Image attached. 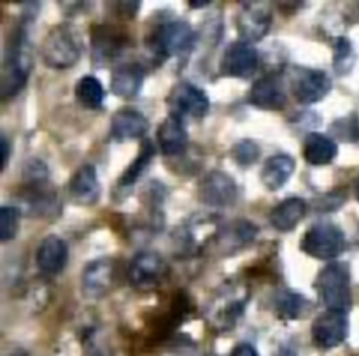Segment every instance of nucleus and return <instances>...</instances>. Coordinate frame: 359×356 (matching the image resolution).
<instances>
[{"instance_id": "f257e3e1", "label": "nucleus", "mask_w": 359, "mask_h": 356, "mask_svg": "<svg viewBox=\"0 0 359 356\" xmlns=\"http://www.w3.org/2000/svg\"><path fill=\"white\" fill-rule=\"evenodd\" d=\"M30 74V44L23 28H16L6 42L0 77V98L14 97L25 88Z\"/></svg>"}, {"instance_id": "f03ea898", "label": "nucleus", "mask_w": 359, "mask_h": 356, "mask_svg": "<svg viewBox=\"0 0 359 356\" xmlns=\"http://www.w3.org/2000/svg\"><path fill=\"white\" fill-rule=\"evenodd\" d=\"M316 290L328 311L347 315L353 308L351 272L346 263L335 262L325 267L316 279Z\"/></svg>"}, {"instance_id": "7ed1b4c3", "label": "nucleus", "mask_w": 359, "mask_h": 356, "mask_svg": "<svg viewBox=\"0 0 359 356\" xmlns=\"http://www.w3.org/2000/svg\"><path fill=\"white\" fill-rule=\"evenodd\" d=\"M41 53L44 63L51 69H69L81 58L79 35L70 25H56L46 35Z\"/></svg>"}, {"instance_id": "20e7f679", "label": "nucleus", "mask_w": 359, "mask_h": 356, "mask_svg": "<svg viewBox=\"0 0 359 356\" xmlns=\"http://www.w3.org/2000/svg\"><path fill=\"white\" fill-rule=\"evenodd\" d=\"M196 34L191 28V25L186 21H168L161 25L151 34L149 49L160 60L172 58V56L182 55L184 51H189L195 44Z\"/></svg>"}, {"instance_id": "39448f33", "label": "nucleus", "mask_w": 359, "mask_h": 356, "mask_svg": "<svg viewBox=\"0 0 359 356\" xmlns=\"http://www.w3.org/2000/svg\"><path fill=\"white\" fill-rule=\"evenodd\" d=\"M346 248V235L330 221H318L305 232L302 239V251L316 260H335Z\"/></svg>"}, {"instance_id": "423d86ee", "label": "nucleus", "mask_w": 359, "mask_h": 356, "mask_svg": "<svg viewBox=\"0 0 359 356\" xmlns=\"http://www.w3.org/2000/svg\"><path fill=\"white\" fill-rule=\"evenodd\" d=\"M168 269L165 260L158 253L142 251L135 255L128 267V281L135 290L153 291L167 277Z\"/></svg>"}, {"instance_id": "0eeeda50", "label": "nucleus", "mask_w": 359, "mask_h": 356, "mask_svg": "<svg viewBox=\"0 0 359 356\" xmlns=\"http://www.w3.org/2000/svg\"><path fill=\"white\" fill-rule=\"evenodd\" d=\"M238 197V186L226 172L212 171L202 178L198 185L200 202L209 207H231Z\"/></svg>"}, {"instance_id": "6e6552de", "label": "nucleus", "mask_w": 359, "mask_h": 356, "mask_svg": "<svg viewBox=\"0 0 359 356\" xmlns=\"http://www.w3.org/2000/svg\"><path fill=\"white\" fill-rule=\"evenodd\" d=\"M167 104L170 107V114L191 116V118H203L210 109L209 97L202 88L191 83H179L172 88L170 95L167 97Z\"/></svg>"}, {"instance_id": "1a4fd4ad", "label": "nucleus", "mask_w": 359, "mask_h": 356, "mask_svg": "<svg viewBox=\"0 0 359 356\" xmlns=\"http://www.w3.org/2000/svg\"><path fill=\"white\" fill-rule=\"evenodd\" d=\"M116 262L111 258L93 260L88 263L81 276V291L90 301H100L114 286Z\"/></svg>"}, {"instance_id": "9d476101", "label": "nucleus", "mask_w": 359, "mask_h": 356, "mask_svg": "<svg viewBox=\"0 0 359 356\" xmlns=\"http://www.w3.org/2000/svg\"><path fill=\"white\" fill-rule=\"evenodd\" d=\"M272 27V11L269 4L245 2L242 4L241 13L237 16V30L242 41L252 42L262 41Z\"/></svg>"}, {"instance_id": "9b49d317", "label": "nucleus", "mask_w": 359, "mask_h": 356, "mask_svg": "<svg viewBox=\"0 0 359 356\" xmlns=\"http://www.w3.org/2000/svg\"><path fill=\"white\" fill-rule=\"evenodd\" d=\"M259 56L258 51L252 44L244 41L231 42L223 53V58L219 63L221 76L226 77H241L248 79L258 69Z\"/></svg>"}, {"instance_id": "f8f14e48", "label": "nucleus", "mask_w": 359, "mask_h": 356, "mask_svg": "<svg viewBox=\"0 0 359 356\" xmlns=\"http://www.w3.org/2000/svg\"><path fill=\"white\" fill-rule=\"evenodd\" d=\"M291 90L298 104L311 105L321 102L332 90V79L326 72L318 69H297Z\"/></svg>"}, {"instance_id": "ddd939ff", "label": "nucleus", "mask_w": 359, "mask_h": 356, "mask_svg": "<svg viewBox=\"0 0 359 356\" xmlns=\"http://www.w3.org/2000/svg\"><path fill=\"white\" fill-rule=\"evenodd\" d=\"M128 44V35L112 25H95L91 28V58L95 63H107L118 58Z\"/></svg>"}, {"instance_id": "4468645a", "label": "nucleus", "mask_w": 359, "mask_h": 356, "mask_svg": "<svg viewBox=\"0 0 359 356\" xmlns=\"http://www.w3.org/2000/svg\"><path fill=\"white\" fill-rule=\"evenodd\" d=\"M349 336V319L344 312L326 311L312 323V341L323 350L340 346Z\"/></svg>"}, {"instance_id": "2eb2a0df", "label": "nucleus", "mask_w": 359, "mask_h": 356, "mask_svg": "<svg viewBox=\"0 0 359 356\" xmlns=\"http://www.w3.org/2000/svg\"><path fill=\"white\" fill-rule=\"evenodd\" d=\"M249 104L263 111H280L286 107V91L283 81L276 76H265L256 81L248 95Z\"/></svg>"}, {"instance_id": "dca6fc26", "label": "nucleus", "mask_w": 359, "mask_h": 356, "mask_svg": "<svg viewBox=\"0 0 359 356\" xmlns=\"http://www.w3.org/2000/svg\"><path fill=\"white\" fill-rule=\"evenodd\" d=\"M69 260V248L67 242L58 235H48L39 244L35 253V262L41 272L48 276H56L62 272Z\"/></svg>"}, {"instance_id": "f3484780", "label": "nucleus", "mask_w": 359, "mask_h": 356, "mask_svg": "<svg viewBox=\"0 0 359 356\" xmlns=\"http://www.w3.org/2000/svg\"><path fill=\"white\" fill-rule=\"evenodd\" d=\"M69 197L77 206H93L100 199V183L93 165H83L69 181Z\"/></svg>"}, {"instance_id": "a211bd4d", "label": "nucleus", "mask_w": 359, "mask_h": 356, "mask_svg": "<svg viewBox=\"0 0 359 356\" xmlns=\"http://www.w3.org/2000/svg\"><path fill=\"white\" fill-rule=\"evenodd\" d=\"M147 128H149V123L142 112L132 107H123L112 116L111 137L116 143L140 139V137L146 136Z\"/></svg>"}, {"instance_id": "6ab92c4d", "label": "nucleus", "mask_w": 359, "mask_h": 356, "mask_svg": "<svg viewBox=\"0 0 359 356\" xmlns=\"http://www.w3.org/2000/svg\"><path fill=\"white\" fill-rule=\"evenodd\" d=\"M156 139L165 157H177V154L184 153L186 146H188V132H186L182 118L168 114L158 128Z\"/></svg>"}, {"instance_id": "aec40b11", "label": "nucleus", "mask_w": 359, "mask_h": 356, "mask_svg": "<svg viewBox=\"0 0 359 356\" xmlns=\"http://www.w3.org/2000/svg\"><path fill=\"white\" fill-rule=\"evenodd\" d=\"M144 83V69L139 63H121L112 70L111 90L116 97L132 98L140 91Z\"/></svg>"}, {"instance_id": "412c9836", "label": "nucleus", "mask_w": 359, "mask_h": 356, "mask_svg": "<svg viewBox=\"0 0 359 356\" xmlns=\"http://www.w3.org/2000/svg\"><path fill=\"white\" fill-rule=\"evenodd\" d=\"M294 169H297V161L293 157L284 153L273 154L263 165L262 183L270 192H277L290 181L291 176L294 174Z\"/></svg>"}, {"instance_id": "4be33fe9", "label": "nucleus", "mask_w": 359, "mask_h": 356, "mask_svg": "<svg viewBox=\"0 0 359 356\" xmlns=\"http://www.w3.org/2000/svg\"><path fill=\"white\" fill-rule=\"evenodd\" d=\"M307 214V202L300 197H291L283 200L276 209L270 213V225L277 232H291L298 227Z\"/></svg>"}, {"instance_id": "5701e85b", "label": "nucleus", "mask_w": 359, "mask_h": 356, "mask_svg": "<svg viewBox=\"0 0 359 356\" xmlns=\"http://www.w3.org/2000/svg\"><path fill=\"white\" fill-rule=\"evenodd\" d=\"M339 154V146L333 139L323 133H309L304 143V157L311 165H328Z\"/></svg>"}, {"instance_id": "b1692460", "label": "nucleus", "mask_w": 359, "mask_h": 356, "mask_svg": "<svg viewBox=\"0 0 359 356\" xmlns=\"http://www.w3.org/2000/svg\"><path fill=\"white\" fill-rule=\"evenodd\" d=\"M48 183H34V185L25 186L23 204L35 218L46 216V214L55 213L56 195L48 188Z\"/></svg>"}, {"instance_id": "393cba45", "label": "nucleus", "mask_w": 359, "mask_h": 356, "mask_svg": "<svg viewBox=\"0 0 359 356\" xmlns=\"http://www.w3.org/2000/svg\"><path fill=\"white\" fill-rule=\"evenodd\" d=\"M312 309V304L304 297L291 290H283L276 297V311L283 319H300Z\"/></svg>"}, {"instance_id": "a878e982", "label": "nucleus", "mask_w": 359, "mask_h": 356, "mask_svg": "<svg viewBox=\"0 0 359 356\" xmlns=\"http://www.w3.org/2000/svg\"><path fill=\"white\" fill-rule=\"evenodd\" d=\"M76 98L83 107L97 111V109L104 105V86H102V83L95 76L81 77L76 84Z\"/></svg>"}, {"instance_id": "bb28decb", "label": "nucleus", "mask_w": 359, "mask_h": 356, "mask_svg": "<svg viewBox=\"0 0 359 356\" xmlns=\"http://www.w3.org/2000/svg\"><path fill=\"white\" fill-rule=\"evenodd\" d=\"M154 153H156V150H154L153 146V140L146 139L142 143V146H140V151L139 154H137V158L133 160V164L130 165L128 169H126L125 172H123V176L119 178V186H132L133 183L139 181L140 176L146 172V169L149 167L151 160L154 158Z\"/></svg>"}, {"instance_id": "cd10ccee", "label": "nucleus", "mask_w": 359, "mask_h": 356, "mask_svg": "<svg viewBox=\"0 0 359 356\" xmlns=\"http://www.w3.org/2000/svg\"><path fill=\"white\" fill-rule=\"evenodd\" d=\"M356 51L349 39L340 37L335 42V51H333V67L339 76H347L353 70L356 63Z\"/></svg>"}, {"instance_id": "c85d7f7f", "label": "nucleus", "mask_w": 359, "mask_h": 356, "mask_svg": "<svg viewBox=\"0 0 359 356\" xmlns=\"http://www.w3.org/2000/svg\"><path fill=\"white\" fill-rule=\"evenodd\" d=\"M18 227H20V209L13 206H4L0 209V241H13L18 234Z\"/></svg>"}, {"instance_id": "c756f323", "label": "nucleus", "mask_w": 359, "mask_h": 356, "mask_svg": "<svg viewBox=\"0 0 359 356\" xmlns=\"http://www.w3.org/2000/svg\"><path fill=\"white\" fill-rule=\"evenodd\" d=\"M259 154H262V150H259L258 144L251 139L238 140L233 146V150H231V157H233V160L237 161L241 167H249V165L256 164Z\"/></svg>"}, {"instance_id": "7c9ffc66", "label": "nucleus", "mask_w": 359, "mask_h": 356, "mask_svg": "<svg viewBox=\"0 0 359 356\" xmlns=\"http://www.w3.org/2000/svg\"><path fill=\"white\" fill-rule=\"evenodd\" d=\"M23 178L27 185H34V183H48V167L42 160L37 158H30L25 161L23 165Z\"/></svg>"}, {"instance_id": "2f4dec72", "label": "nucleus", "mask_w": 359, "mask_h": 356, "mask_svg": "<svg viewBox=\"0 0 359 356\" xmlns=\"http://www.w3.org/2000/svg\"><path fill=\"white\" fill-rule=\"evenodd\" d=\"M231 356H259V353L256 351V348L252 346V344L242 343V344H238V346L233 348Z\"/></svg>"}, {"instance_id": "473e14b6", "label": "nucleus", "mask_w": 359, "mask_h": 356, "mask_svg": "<svg viewBox=\"0 0 359 356\" xmlns=\"http://www.w3.org/2000/svg\"><path fill=\"white\" fill-rule=\"evenodd\" d=\"M0 150H2V167H0V171L4 172L7 167V161H9V153H11L9 140H7L6 136H2V140H0Z\"/></svg>"}, {"instance_id": "72a5a7b5", "label": "nucleus", "mask_w": 359, "mask_h": 356, "mask_svg": "<svg viewBox=\"0 0 359 356\" xmlns=\"http://www.w3.org/2000/svg\"><path fill=\"white\" fill-rule=\"evenodd\" d=\"M189 6L193 7V9H200V7H205V6H210V2L209 0H205V2H189Z\"/></svg>"}, {"instance_id": "f704fd0d", "label": "nucleus", "mask_w": 359, "mask_h": 356, "mask_svg": "<svg viewBox=\"0 0 359 356\" xmlns=\"http://www.w3.org/2000/svg\"><path fill=\"white\" fill-rule=\"evenodd\" d=\"M356 199L359 200V179H358V183H356Z\"/></svg>"}, {"instance_id": "c9c22d12", "label": "nucleus", "mask_w": 359, "mask_h": 356, "mask_svg": "<svg viewBox=\"0 0 359 356\" xmlns=\"http://www.w3.org/2000/svg\"><path fill=\"white\" fill-rule=\"evenodd\" d=\"M207 356H217V355H207Z\"/></svg>"}]
</instances>
